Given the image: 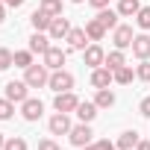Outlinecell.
<instances>
[{"instance_id": "1", "label": "cell", "mask_w": 150, "mask_h": 150, "mask_svg": "<svg viewBox=\"0 0 150 150\" xmlns=\"http://www.w3.org/2000/svg\"><path fill=\"white\" fill-rule=\"evenodd\" d=\"M47 71H50L47 65H30L27 74H24V83H27L30 88H41V86H47V80H50Z\"/></svg>"}, {"instance_id": "2", "label": "cell", "mask_w": 150, "mask_h": 150, "mask_svg": "<svg viewBox=\"0 0 150 150\" xmlns=\"http://www.w3.org/2000/svg\"><path fill=\"white\" fill-rule=\"evenodd\" d=\"M47 86H50L56 94H59V91H71V88H74V74H68V71H62V68H59V71H53V74H50Z\"/></svg>"}, {"instance_id": "3", "label": "cell", "mask_w": 150, "mask_h": 150, "mask_svg": "<svg viewBox=\"0 0 150 150\" xmlns=\"http://www.w3.org/2000/svg\"><path fill=\"white\" fill-rule=\"evenodd\" d=\"M68 135H71V144H74V147H86V144H91V135H94V132H91V127L83 121V124H77V127H71Z\"/></svg>"}, {"instance_id": "4", "label": "cell", "mask_w": 150, "mask_h": 150, "mask_svg": "<svg viewBox=\"0 0 150 150\" xmlns=\"http://www.w3.org/2000/svg\"><path fill=\"white\" fill-rule=\"evenodd\" d=\"M77 106H80V100H77L74 91H59L53 97V109L56 112H77Z\"/></svg>"}, {"instance_id": "5", "label": "cell", "mask_w": 150, "mask_h": 150, "mask_svg": "<svg viewBox=\"0 0 150 150\" xmlns=\"http://www.w3.org/2000/svg\"><path fill=\"white\" fill-rule=\"evenodd\" d=\"M47 129H50V135H68V132H71V118H68V112H56V115L47 121Z\"/></svg>"}, {"instance_id": "6", "label": "cell", "mask_w": 150, "mask_h": 150, "mask_svg": "<svg viewBox=\"0 0 150 150\" xmlns=\"http://www.w3.org/2000/svg\"><path fill=\"white\" fill-rule=\"evenodd\" d=\"M83 59H86V65H88V68H100V65L106 62V53H103V47L94 41V44H88V47L83 50Z\"/></svg>"}, {"instance_id": "7", "label": "cell", "mask_w": 150, "mask_h": 150, "mask_svg": "<svg viewBox=\"0 0 150 150\" xmlns=\"http://www.w3.org/2000/svg\"><path fill=\"white\" fill-rule=\"evenodd\" d=\"M41 112H44V103L35 100V97H27V100L21 103V115H24V121H38Z\"/></svg>"}, {"instance_id": "8", "label": "cell", "mask_w": 150, "mask_h": 150, "mask_svg": "<svg viewBox=\"0 0 150 150\" xmlns=\"http://www.w3.org/2000/svg\"><path fill=\"white\" fill-rule=\"evenodd\" d=\"M27 88H30V86H27L24 80H21V83H18V80L6 83V100H12V103H24V100H27Z\"/></svg>"}, {"instance_id": "9", "label": "cell", "mask_w": 150, "mask_h": 150, "mask_svg": "<svg viewBox=\"0 0 150 150\" xmlns=\"http://www.w3.org/2000/svg\"><path fill=\"white\" fill-rule=\"evenodd\" d=\"M132 27H127V24H118L115 27V47L118 50H127V47H132Z\"/></svg>"}, {"instance_id": "10", "label": "cell", "mask_w": 150, "mask_h": 150, "mask_svg": "<svg viewBox=\"0 0 150 150\" xmlns=\"http://www.w3.org/2000/svg\"><path fill=\"white\" fill-rule=\"evenodd\" d=\"M68 33H71V24H68V18H53V24H50V30H47V35L53 38V41H59V38H68Z\"/></svg>"}, {"instance_id": "11", "label": "cell", "mask_w": 150, "mask_h": 150, "mask_svg": "<svg viewBox=\"0 0 150 150\" xmlns=\"http://www.w3.org/2000/svg\"><path fill=\"white\" fill-rule=\"evenodd\" d=\"M65 41L71 44V50H86V41H88L86 27H71V33H68V38H65Z\"/></svg>"}, {"instance_id": "12", "label": "cell", "mask_w": 150, "mask_h": 150, "mask_svg": "<svg viewBox=\"0 0 150 150\" xmlns=\"http://www.w3.org/2000/svg\"><path fill=\"white\" fill-rule=\"evenodd\" d=\"M30 24H33V30H35V33H47V30H50V24H53V18H50L44 9H35V12L30 15Z\"/></svg>"}, {"instance_id": "13", "label": "cell", "mask_w": 150, "mask_h": 150, "mask_svg": "<svg viewBox=\"0 0 150 150\" xmlns=\"http://www.w3.org/2000/svg\"><path fill=\"white\" fill-rule=\"evenodd\" d=\"M44 65H47L50 71H59V68L65 65V50H62V47H53V44H50V50L44 53Z\"/></svg>"}, {"instance_id": "14", "label": "cell", "mask_w": 150, "mask_h": 150, "mask_svg": "<svg viewBox=\"0 0 150 150\" xmlns=\"http://www.w3.org/2000/svg\"><path fill=\"white\" fill-rule=\"evenodd\" d=\"M112 80H115V74H112L109 68H94V71H91V86H94V88H109Z\"/></svg>"}, {"instance_id": "15", "label": "cell", "mask_w": 150, "mask_h": 150, "mask_svg": "<svg viewBox=\"0 0 150 150\" xmlns=\"http://www.w3.org/2000/svg\"><path fill=\"white\" fill-rule=\"evenodd\" d=\"M132 53L138 59H150V35L147 33H141V35L132 38Z\"/></svg>"}, {"instance_id": "16", "label": "cell", "mask_w": 150, "mask_h": 150, "mask_svg": "<svg viewBox=\"0 0 150 150\" xmlns=\"http://www.w3.org/2000/svg\"><path fill=\"white\" fill-rule=\"evenodd\" d=\"M118 18H121L118 9H109V6H106V9H97V21H100L106 30H115V27H118Z\"/></svg>"}, {"instance_id": "17", "label": "cell", "mask_w": 150, "mask_h": 150, "mask_svg": "<svg viewBox=\"0 0 150 150\" xmlns=\"http://www.w3.org/2000/svg\"><path fill=\"white\" fill-rule=\"evenodd\" d=\"M86 35H88V41H103L106 27H103L97 18H91V21H86Z\"/></svg>"}, {"instance_id": "18", "label": "cell", "mask_w": 150, "mask_h": 150, "mask_svg": "<svg viewBox=\"0 0 150 150\" xmlns=\"http://www.w3.org/2000/svg\"><path fill=\"white\" fill-rule=\"evenodd\" d=\"M30 50H33V53H41V56H44V53L50 50V38H47L44 33H33V35H30Z\"/></svg>"}, {"instance_id": "19", "label": "cell", "mask_w": 150, "mask_h": 150, "mask_svg": "<svg viewBox=\"0 0 150 150\" xmlns=\"http://www.w3.org/2000/svg\"><path fill=\"white\" fill-rule=\"evenodd\" d=\"M138 141H141L138 132H135V129H127V132H121V138L115 141V147H118V150H132V147H138Z\"/></svg>"}, {"instance_id": "20", "label": "cell", "mask_w": 150, "mask_h": 150, "mask_svg": "<svg viewBox=\"0 0 150 150\" xmlns=\"http://www.w3.org/2000/svg\"><path fill=\"white\" fill-rule=\"evenodd\" d=\"M77 118L86 121V124H91V121L97 118V103H88V100L83 103V100H80V106H77Z\"/></svg>"}, {"instance_id": "21", "label": "cell", "mask_w": 150, "mask_h": 150, "mask_svg": "<svg viewBox=\"0 0 150 150\" xmlns=\"http://www.w3.org/2000/svg\"><path fill=\"white\" fill-rule=\"evenodd\" d=\"M138 9H141L138 0H118V15H121V18H135Z\"/></svg>"}, {"instance_id": "22", "label": "cell", "mask_w": 150, "mask_h": 150, "mask_svg": "<svg viewBox=\"0 0 150 150\" xmlns=\"http://www.w3.org/2000/svg\"><path fill=\"white\" fill-rule=\"evenodd\" d=\"M103 65H106L109 71H118V68H124V65H127V56H124V50H118V47H115V50L106 56V62H103Z\"/></svg>"}, {"instance_id": "23", "label": "cell", "mask_w": 150, "mask_h": 150, "mask_svg": "<svg viewBox=\"0 0 150 150\" xmlns=\"http://www.w3.org/2000/svg\"><path fill=\"white\" fill-rule=\"evenodd\" d=\"M94 103H97V109H109V106H115V94H112L109 88H97Z\"/></svg>"}, {"instance_id": "24", "label": "cell", "mask_w": 150, "mask_h": 150, "mask_svg": "<svg viewBox=\"0 0 150 150\" xmlns=\"http://www.w3.org/2000/svg\"><path fill=\"white\" fill-rule=\"evenodd\" d=\"M112 74H115V83H118V86H129L132 77H135L129 65H124V68H118V71H112Z\"/></svg>"}, {"instance_id": "25", "label": "cell", "mask_w": 150, "mask_h": 150, "mask_svg": "<svg viewBox=\"0 0 150 150\" xmlns=\"http://www.w3.org/2000/svg\"><path fill=\"white\" fill-rule=\"evenodd\" d=\"M38 9H44L50 18H59V15H62V0H41Z\"/></svg>"}, {"instance_id": "26", "label": "cell", "mask_w": 150, "mask_h": 150, "mask_svg": "<svg viewBox=\"0 0 150 150\" xmlns=\"http://www.w3.org/2000/svg\"><path fill=\"white\" fill-rule=\"evenodd\" d=\"M15 65L27 71V68L33 65V50H18V53H15Z\"/></svg>"}, {"instance_id": "27", "label": "cell", "mask_w": 150, "mask_h": 150, "mask_svg": "<svg viewBox=\"0 0 150 150\" xmlns=\"http://www.w3.org/2000/svg\"><path fill=\"white\" fill-rule=\"evenodd\" d=\"M135 24H138L141 30H150V6H141V9H138V15H135Z\"/></svg>"}, {"instance_id": "28", "label": "cell", "mask_w": 150, "mask_h": 150, "mask_svg": "<svg viewBox=\"0 0 150 150\" xmlns=\"http://www.w3.org/2000/svg\"><path fill=\"white\" fill-rule=\"evenodd\" d=\"M9 65H15V53L9 47H0V71H6Z\"/></svg>"}, {"instance_id": "29", "label": "cell", "mask_w": 150, "mask_h": 150, "mask_svg": "<svg viewBox=\"0 0 150 150\" xmlns=\"http://www.w3.org/2000/svg\"><path fill=\"white\" fill-rule=\"evenodd\" d=\"M12 115H15V103L3 97V100H0V121H9Z\"/></svg>"}, {"instance_id": "30", "label": "cell", "mask_w": 150, "mask_h": 150, "mask_svg": "<svg viewBox=\"0 0 150 150\" xmlns=\"http://www.w3.org/2000/svg\"><path fill=\"white\" fill-rule=\"evenodd\" d=\"M135 77L144 80V83H150V59H141V65L135 68Z\"/></svg>"}, {"instance_id": "31", "label": "cell", "mask_w": 150, "mask_h": 150, "mask_svg": "<svg viewBox=\"0 0 150 150\" xmlns=\"http://www.w3.org/2000/svg\"><path fill=\"white\" fill-rule=\"evenodd\" d=\"M83 150H115V144H112L109 138H100V141H91V144H86Z\"/></svg>"}, {"instance_id": "32", "label": "cell", "mask_w": 150, "mask_h": 150, "mask_svg": "<svg viewBox=\"0 0 150 150\" xmlns=\"http://www.w3.org/2000/svg\"><path fill=\"white\" fill-rule=\"evenodd\" d=\"M3 150H27V141L24 138H6V147Z\"/></svg>"}, {"instance_id": "33", "label": "cell", "mask_w": 150, "mask_h": 150, "mask_svg": "<svg viewBox=\"0 0 150 150\" xmlns=\"http://www.w3.org/2000/svg\"><path fill=\"white\" fill-rule=\"evenodd\" d=\"M38 150H59V144H56L53 138H41V141H38Z\"/></svg>"}, {"instance_id": "34", "label": "cell", "mask_w": 150, "mask_h": 150, "mask_svg": "<svg viewBox=\"0 0 150 150\" xmlns=\"http://www.w3.org/2000/svg\"><path fill=\"white\" fill-rule=\"evenodd\" d=\"M138 112H141L144 118H150V97H144V100L138 103Z\"/></svg>"}, {"instance_id": "35", "label": "cell", "mask_w": 150, "mask_h": 150, "mask_svg": "<svg viewBox=\"0 0 150 150\" xmlns=\"http://www.w3.org/2000/svg\"><path fill=\"white\" fill-rule=\"evenodd\" d=\"M88 3H91L94 9H106V6H109V0H88Z\"/></svg>"}, {"instance_id": "36", "label": "cell", "mask_w": 150, "mask_h": 150, "mask_svg": "<svg viewBox=\"0 0 150 150\" xmlns=\"http://www.w3.org/2000/svg\"><path fill=\"white\" fill-rule=\"evenodd\" d=\"M3 3H9L12 9H18V6H24V3H27V0H3Z\"/></svg>"}, {"instance_id": "37", "label": "cell", "mask_w": 150, "mask_h": 150, "mask_svg": "<svg viewBox=\"0 0 150 150\" xmlns=\"http://www.w3.org/2000/svg\"><path fill=\"white\" fill-rule=\"evenodd\" d=\"M135 150H150V141H138V147Z\"/></svg>"}, {"instance_id": "38", "label": "cell", "mask_w": 150, "mask_h": 150, "mask_svg": "<svg viewBox=\"0 0 150 150\" xmlns=\"http://www.w3.org/2000/svg\"><path fill=\"white\" fill-rule=\"evenodd\" d=\"M3 18H6V9H3V0H0V24H3Z\"/></svg>"}, {"instance_id": "39", "label": "cell", "mask_w": 150, "mask_h": 150, "mask_svg": "<svg viewBox=\"0 0 150 150\" xmlns=\"http://www.w3.org/2000/svg\"><path fill=\"white\" fill-rule=\"evenodd\" d=\"M6 147V138H3V132H0V150H3Z\"/></svg>"}, {"instance_id": "40", "label": "cell", "mask_w": 150, "mask_h": 150, "mask_svg": "<svg viewBox=\"0 0 150 150\" xmlns=\"http://www.w3.org/2000/svg\"><path fill=\"white\" fill-rule=\"evenodd\" d=\"M71 3H86V0H71Z\"/></svg>"}]
</instances>
